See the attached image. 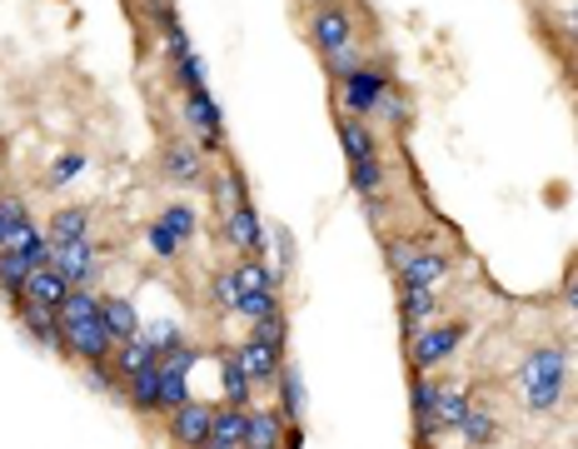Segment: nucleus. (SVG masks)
I'll list each match as a JSON object with an SVG mask.
<instances>
[{"instance_id":"44","label":"nucleus","mask_w":578,"mask_h":449,"mask_svg":"<svg viewBox=\"0 0 578 449\" xmlns=\"http://www.w3.org/2000/svg\"><path fill=\"white\" fill-rule=\"evenodd\" d=\"M568 30H574V40H578V0H574V10H568Z\"/></svg>"},{"instance_id":"10","label":"nucleus","mask_w":578,"mask_h":449,"mask_svg":"<svg viewBox=\"0 0 578 449\" xmlns=\"http://www.w3.org/2000/svg\"><path fill=\"white\" fill-rule=\"evenodd\" d=\"M215 409L209 399H185V405L169 409V435L179 439V445H195L205 449L209 445V429H215Z\"/></svg>"},{"instance_id":"27","label":"nucleus","mask_w":578,"mask_h":449,"mask_svg":"<svg viewBox=\"0 0 578 449\" xmlns=\"http://www.w3.org/2000/svg\"><path fill=\"white\" fill-rule=\"evenodd\" d=\"M229 269H235V285H239V295H255V289H279L275 269H269L259 255H239V265H229Z\"/></svg>"},{"instance_id":"2","label":"nucleus","mask_w":578,"mask_h":449,"mask_svg":"<svg viewBox=\"0 0 578 449\" xmlns=\"http://www.w3.org/2000/svg\"><path fill=\"white\" fill-rule=\"evenodd\" d=\"M389 90H394V75H389V60L369 55L364 65L354 70V75L339 80V110H344V115H364V120H374Z\"/></svg>"},{"instance_id":"20","label":"nucleus","mask_w":578,"mask_h":449,"mask_svg":"<svg viewBox=\"0 0 578 449\" xmlns=\"http://www.w3.org/2000/svg\"><path fill=\"white\" fill-rule=\"evenodd\" d=\"M25 279H30V259L20 249H0V299L10 309L25 299Z\"/></svg>"},{"instance_id":"3","label":"nucleus","mask_w":578,"mask_h":449,"mask_svg":"<svg viewBox=\"0 0 578 449\" xmlns=\"http://www.w3.org/2000/svg\"><path fill=\"white\" fill-rule=\"evenodd\" d=\"M464 339H468L464 319H448V325H419L414 335H409V359H414V369H438L444 359L458 355Z\"/></svg>"},{"instance_id":"30","label":"nucleus","mask_w":578,"mask_h":449,"mask_svg":"<svg viewBox=\"0 0 578 449\" xmlns=\"http://www.w3.org/2000/svg\"><path fill=\"white\" fill-rule=\"evenodd\" d=\"M464 445H488V439H498V425H494V415L488 409H478V405H468V415L458 419V429H454Z\"/></svg>"},{"instance_id":"4","label":"nucleus","mask_w":578,"mask_h":449,"mask_svg":"<svg viewBox=\"0 0 578 449\" xmlns=\"http://www.w3.org/2000/svg\"><path fill=\"white\" fill-rule=\"evenodd\" d=\"M179 110H185V125H189V135H195V145L205 150V155H219V150H225V110L209 95V85L185 90V105Z\"/></svg>"},{"instance_id":"38","label":"nucleus","mask_w":578,"mask_h":449,"mask_svg":"<svg viewBox=\"0 0 578 449\" xmlns=\"http://www.w3.org/2000/svg\"><path fill=\"white\" fill-rule=\"evenodd\" d=\"M85 165H90V160L80 155V150H70V155H60L55 165H50V185H70V180H75Z\"/></svg>"},{"instance_id":"15","label":"nucleus","mask_w":578,"mask_h":449,"mask_svg":"<svg viewBox=\"0 0 578 449\" xmlns=\"http://www.w3.org/2000/svg\"><path fill=\"white\" fill-rule=\"evenodd\" d=\"M434 389L438 379H429V369H419L414 385H409V405H414V439H424V445H434L444 429L434 425Z\"/></svg>"},{"instance_id":"31","label":"nucleus","mask_w":578,"mask_h":449,"mask_svg":"<svg viewBox=\"0 0 578 449\" xmlns=\"http://www.w3.org/2000/svg\"><path fill=\"white\" fill-rule=\"evenodd\" d=\"M275 309H285V305H279V289H255V295H239L235 299V315L249 319V325H255V319H265V315H275Z\"/></svg>"},{"instance_id":"42","label":"nucleus","mask_w":578,"mask_h":449,"mask_svg":"<svg viewBox=\"0 0 578 449\" xmlns=\"http://www.w3.org/2000/svg\"><path fill=\"white\" fill-rule=\"evenodd\" d=\"M564 299H568V309L578 315V279H568V295H564Z\"/></svg>"},{"instance_id":"37","label":"nucleus","mask_w":578,"mask_h":449,"mask_svg":"<svg viewBox=\"0 0 578 449\" xmlns=\"http://www.w3.org/2000/svg\"><path fill=\"white\" fill-rule=\"evenodd\" d=\"M145 339L159 349V355H169V349H179V345H185V329H179V325H169V319H159V325H149V329H145Z\"/></svg>"},{"instance_id":"8","label":"nucleus","mask_w":578,"mask_h":449,"mask_svg":"<svg viewBox=\"0 0 578 449\" xmlns=\"http://www.w3.org/2000/svg\"><path fill=\"white\" fill-rule=\"evenodd\" d=\"M16 319H20V329H25L35 345L55 349V355H70V339H65V319H60V309L35 305V299H20V305H16Z\"/></svg>"},{"instance_id":"29","label":"nucleus","mask_w":578,"mask_h":449,"mask_svg":"<svg viewBox=\"0 0 578 449\" xmlns=\"http://www.w3.org/2000/svg\"><path fill=\"white\" fill-rule=\"evenodd\" d=\"M50 239H55V245H65V239H90V210H80V205L55 210V215H50Z\"/></svg>"},{"instance_id":"28","label":"nucleus","mask_w":578,"mask_h":449,"mask_svg":"<svg viewBox=\"0 0 578 449\" xmlns=\"http://www.w3.org/2000/svg\"><path fill=\"white\" fill-rule=\"evenodd\" d=\"M349 185L359 190V195H384L389 175H384V160L379 155H364V160H349Z\"/></svg>"},{"instance_id":"24","label":"nucleus","mask_w":578,"mask_h":449,"mask_svg":"<svg viewBox=\"0 0 578 449\" xmlns=\"http://www.w3.org/2000/svg\"><path fill=\"white\" fill-rule=\"evenodd\" d=\"M468 405H474V399H468L464 385H438L434 389V425L438 429H458V419L468 415Z\"/></svg>"},{"instance_id":"41","label":"nucleus","mask_w":578,"mask_h":449,"mask_svg":"<svg viewBox=\"0 0 578 449\" xmlns=\"http://www.w3.org/2000/svg\"><path fill=\"white\" fill-rule=\"evenodd\" d=\"M379 115H384V120H394V125H404V120H409L404 95H394V90H389V95H384V105H379Z\"/></svg>"},{"instance_id":"16","label":"nucleus","mask_w":578,"mask_h":449,"mask_svg":"<svg viewBox=\"0 0 578 449\" xmlns=\"http://www.w3.org/2000/svg\"><path fill=\"white\" fill-rule=\"evenodd\" d=\"M70 289H75V285L60 275V265H35V269H30V279H25V299H35V305H50V309L65 305Z\"/></svg>"},{"instance_id":"17","label":"nucleus","mask_w":578,"mask_h":449,"mask_svg":"<svg viewBox=\"0 0 578 449\" xmlns=\"http://www.w3.org/2000/svg\"><path fill=\"white\" fill-rule=\"evenodd\" d=\"M339 145H344V160L379 155L374 120H364V115H344V110H339Z\"/></svg>"},{"instance_id":"1","label":"nucleus","mask_w":578,"mask_h":449,"mask_svg":"<svg viewBox=\"0 0 578 449\" xmlns=\"http://www.w3.org/2000/svg\"><path fill=\"white\" fill-rule=\"evenodd\" d=\"M564 389H568V355L558 345H538L524 355L518 365V395H524L528 415H554L564 405Z\"/></svg>"},{"instance_id":"21","label":"nucleus","mask_w":578,"mask_h":449,"mask_svg":"<svg viewBox=\"0 0 578 449\" xmlns=\"http://www.w3.org/2000/svg\"><path fill=\"white\" fill-rule=\"evenodd\" d=\"M219 389H225L229 405H249V389H255V379H249L239 349H225V355H219Z\"/></svg>"},{"instance_id":"18","label":"nucleus","mask_w":578,"mask_h":449,"mask_svg":"<svg viewBox=\"0 0 578 449\" xmlns=\"http://www.w3.org/2000/svg\"><path fill=\"white\" fill-rule=\"evenodd\" d=\"M438 315V295L434 285H404L399 289V319H404V335H414L424 319Z\"/></svg>"},{"instance_id":"25","label":"nucleus","mask_w":578,"mask_h":449,"mask_svg":"<svg viewBox=\"0 0 578 449\" xmlns=\"http://www.w3.org/2000/svg\"><path fill=\"white\" fill-rule=\"evenodd\" d=\"M149 365H159V349L145 339V329H140L135 339H120L115 345V369L120 375H135V369H149Z\"/></svg>"},{"instance_id":"43","label":"nucleus","mask_w":578,"mask_h":449,"mask_svg":"<svg viewBox=\"0 0 578 449\" xmlns=\"http://www.w3.org/2000/svg\"><path fill=\"white\" fill-rule=\"evenodd\" d=\"M6 235H10V220H6V210H0V249H6Z\"/></svg>"},{"instance_id":"26","label":"nucleus","mask_w":578,"mask_h":449,"mask_svg":"<svg viewBox=\"0 0 578 449\" xmlns=\"http://www.w3.org/2000/svg\"><path fill=\"white\" fill-rule=\"evenodd\" d=\"M275 389H279V415H285L289 425H299V419H305V379H299V369L295 365L279 369Z\"/></svg>"},{"instance_id":"19","label":"nucleus","mask_w":578,"mask_h":449,"mask_svg":"<svg viewBox=\"0 0 578 449\" xmlns=\"http://www.w3.org/2000/svg\"><path fill=\"white\" fill-rule=\"evenodd\" d=\"M285 435H289V425L279 409L249 405V449H285Z\"/></svg>"},{"instance_id":"14","label":"nucleus","mask_w":578,"mask_h":449,"mask_svg":"<svg viewBox=\"0 0 578 449\" xmlns=\"http://www.w3.org/2000/svg\"><path fill=\"white\" fill-rule=\"evenodd\" d=\"M205 449H249V405H229V399H219L215 429H209Z\"/></svg>"},{"instance_id":"32","label":"nucleus","mask_w":578,"mask_h":449,"mask_svg":"<svg viewBox=\"0 0 578 449\" xmlns=\"http://www.w3.org/2000/svg\"><path fill=\"white\" fill-rule=\"evenodd\" d=\"M169 80H175V90H179V95H185V90L209 85V80H205V60H199L195 50H189L185 60H169Z\"/></svg>"},{"instance_id":"36","label":"nucleus","mask_w":578,"mask_h":449,"mask_svg":"<svg viewBox=\"0 0 578 449\" xmlns=\"http://www.w3.org/2000/svg\"><path fill=\"white\" fill-rule=\"evenodd\" d=\"M235 299H239V285H235V269H219V275L209 279V305H215L219 315H235Z\"/></svg>"},{"instance_id":"7","label":"nucleus","mask_w":578,"mask_h":449,"mask_svg":"<svg viewBox=\"0 0 578 449\" xmlns=\"http://www.w3.org/2000/svg\"><path fill=\"white\" fill-rule=\"evenodd\" d=\"M309 45L319 50V55H334L339 45H349L354 40V16H349L344 0H329V6H314V16H309Z\"/></svg>"},{"instance_id":"9","label":"nucleus","mask_w":578,"mask_h":449,"mask_svg":"<svg viewBox=\"0 0 578 449\" xmlns=\"http://www.w3.org/2000/svg\"><path fill=\"white\" fill-rule=\"evenodd\" d=\"M159 170H165L169 185L199 190L205 185V150H199L195 140H169V145L159 150Z\"/></svg>"},{"instance_id":"6","label":"nucleus","mask_w":578,"mask_h":449,"mask_svg":"<svg viewBox=\"0 0 578 449\" xmlns=\"http://www.w3.org/2000/svg\"><path fill=\"white\" fill-rule=\"evenodd\" d=\"M65 339H70V355L80 359V365H95V359H115V345L120 339L110 335L105 315H85V319H65Z\"/></svg>"},{"instance_id":"23","label":"nucleus","mask_w":578,"mask_h":449,"mask_svg":"<svg viewBox=\"0 0 578 449\" xmlns=\"http://www.w3.org/2000/svg\"><path fill=\"white\" fill-rule=\"evenodd\" d=\"M100 315H105V325H110V335L115 339H135L140 329H145L140 325V309L130 305L125 295H100Z\"/></svg>"},{"instance_id":"22","label":"nucleus","mask_w":578,"mask_h":449,"mask_svg":"<svg viewBox=\"0 0 578 449\" xmlns=\"http://www.w3.org/2000/svg\"><path fill=\"white\" fill-rule=\"evenodd\" d=\"M125 399L140 409V415H159V365L149 369H135V375H125Z\"/></svg>"},{"instance_id":"40","label":"nucleus","mask_w":578,"mask_h":449,"mask_svg":"<svg viewBox=\"0 0 578 449\" xmlns=\"http://www.w3.org/2000/svg\"><path fill=\"white\" fill-rule=\"evenodd\" d=\"M149 16H155V30H159V35H165V30L169 25H175V0H149Z\"/></svg>"},{"instance_id":"33","label":"nucleus","mask_w":578,"mask_h":449,"mask_svg":"<svg viewBox=\"0 0 578 449\" xmlns=\"http://www.w3.org/2000/svg\"><path fill=\"white\" fill-rule=\"evenodd\" d=\"M145 245H149V255H155V259H175L179 249H185V239H179L165 220H155V225L145 229Z\"/></svg>"},{"instance_id":"13","label":"nucleus","mask_w":578,"mask_h":449,"mask_svg":"<svg viewBox=\"0 0 578 449\" xmlns=\"http://www.w3.org/2000/svg\"><path fill=\"white\" fill-rule=\"evenodd\" d=\"M239 359H245L249 379H255V389H275L279 369H285V349H275L269 339L259 335H245V345H239Z\"/></svg>"},{"instance_id":"11","label":"nucleus","mask_w":578,"mask_h":449,"mask_svg":"<svg viewBox=\"0 0 578 449\" xmlns=\"http://www.w3.org/2000/svg\"><path fill=\"white\" fill-rule=\"evenodd\" d=\"M55 265H60V275H65L75 289H95L100 285L95 239H65V245H55Z\"/></svg>"},{"instance_id":"39","label":"nucleus","mask_w":578,"mask_h":449,"mask_svg":"<svg viewBox=\"0 0 578 449\" xmlns=\"http://www.w3.org/2000/svg\"><path fill=\"white\" fill-rule=\"evenodd\" d=\"M269 239H275V249H279V255H275L279 265H285V269L295 265V235H289L285 225H275V229H269Z\"/></svg>"},{"instance_id":"45","label":"nucleus","mask_w":578,"mask_h":449,"mask_svg":"<svg viewBox=\"0 0 578 449\" xmlns=\"http://www.w3.org/2000/svg\"><path fill=\"white\" fill-rule=\"evenodd\" d=\"M305 6H309V10H314V6H329V0H305Z\"/></svg>"},{"instance_id":"12","label":"nucleus","mask_w":578,"mask_h":449,"mask_svg":"<svg viewBox=\"0 0 578 449\" xmlns=\"http://www.w3.org/2000/svg\"><path fill=\"white\" fill-rule=\"evenodd\" d=\"M225 235L239 255H265V225H259V210L249 200L225 210Z\"/></svg>"},{"instance_id":"5","label":"nucleus","mask_w":578,"mask_h":449,"mask_svg":"<svg viewBox=\"0 0 578 449\" xmlns=\"http://www.w3.org/2000/svg\"><path fill=\"white\" fill-rule=\"evenodd\" d=\"M389 259H394L399 269V285H434L448 275V255L434 245H394L389 249Z\"/></svg>"},{"instance_id":"35","label":"nucleus","mask_w":578,"mask_h":449,"mask_svg":"<svg viewBox=\"0 0 578 449\" xmlns=\"http://www.w3.org/2000/svg\"><path fill=\"white\" fill-rule=\"evenodd\" d=\"M364 60H369V50L349 40V45H339L334 55H324V65H329V75H334V80H344V75H354V70L364 65Z\"/></svg>"},{"instance_id":"34","label":"nucleus","mask_w":578,"mask_h":449,"mask_svg":"<svg viewBox=\"0 0 578 449\" xmlns=\"http://www.w3.org/2000/svg\"><path fill=\"white\" fill-rule=\"evenodd\" d=\"M159 220H165V225L175 229V235L185 239V245H189V239H195V229H199V215H195V205H185V200H175V205H165V210H159Z\"/></svg>"}]
</instances>
